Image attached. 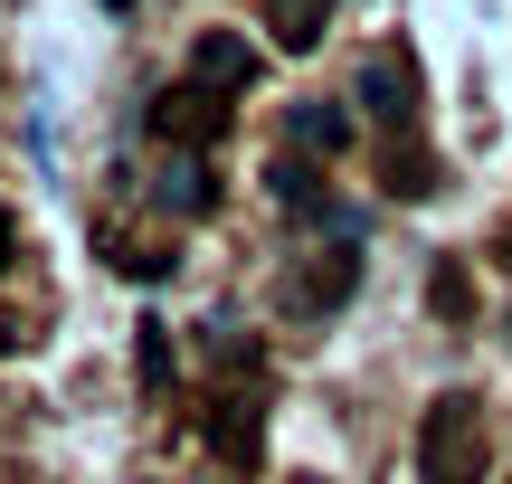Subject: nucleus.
I'll use <instances>...</instances> for the list:
<instances>
[{
    "instance_id": "1",
    "label": "nucleus",
    "mask_w": 512,
    "mask_h": 484,
    "mask_svg": "<svg viewBox=\"0 0 512 484\" xmlns=\"http://www.w3.org/2000/svg\"><path fill=\"white\" fill-rule=\"evenodd\" d=\"M494 437H484V399L475 390H437L418 409V484H484Z\"/></svg>"
},
{
    "instance_id": "2",
    "label": "nucleus",
    "mask_w": 512,
    "mask_h": 484,
    "mask_svg": "<svg viewBox=\"0 0 512 484\" xmlns=\"http://www.w3.org/2000/svg\"><path fill=\"white\" fill-rule=\"evenodd\" d=\"M152 133H162L171 152H219L228 143V95L200 86V76H181V86L152 95Z\"/></svg>"
},
{
    "instance_id": "3",
    "label": "nucleus",
    "mask_w": 512,
    "mask_h": 484,
    "mask_svg": "<svg viewBox=\"0 0 512 484\" xmlns=\"http://www.w3.org/2000/svg\"><path fill=\"white\" fill-rule=\"evenodd\" d=\"M351 285H361V247H351V238H332L323 257H304V266L285 276V314H342V304H351Z\"/></svg>"
},
{
    "instance_id": "4",
    "label": "nucleus",
    "mask_w": 512,
    "mask_h": 484,
    "mask_svg": "<svg viewBox=\"0 0 512 484\" xmlns=\"http://www.w3.org/2000/svg\"><path fill=\"white\" fill-rule=\"evenodd\" d=\"M361 105L380 114L389 133H418V57L408 48H370L361 57Z\"/></svg>"
},
{
    "instance_id": "5",
    "label": "nucleus",
    "mask_w": 512,
    "mask_h": 484,
    "mask_svg": "<svg viewBox=\"0 0 512 484\" xmlns=\"http://www.w3.org/2000/svg\"><path fill=\"white\" fill-rule=\"evenodd\" d=\"M266 190H275V209H285V219H313V228H332V238H351V209L332 200V181L313 171V152H285V162L266 171Z\"/></svg>"
},
{
    "instance_id": "6",
    "label": "nucleus",
    "mask_w": 512,
    "mask_h": 484,
    "mask_svg": "<svg viewBox=\"0 0 512 484\" xmlns=\"http://www.w3.org/2000/svg\"><path fill=\"white\" fill-rule=\"evenodd\" d=\"M351 133H361V124H351L342 95H304V105H285V143H294V152H323V162H342Z\"/></svg>"
},
{
    "instance_id": "7",
    "label": "nucleus",
    "mask_w": 512,
    "mask_h": 484,
    "mask_svg": "<svg viewBox=\"0 0 512 484\" xmlns=\"http://www.w3.org/2000/svg\"><path fill=\"white\" fill-rule=\"evenodd\" d=\"M190 76L219 86V95H247L256 86V48H247L238 29H200V38H190Z\"/></svg>"
},
{
    "instance_id": "8",
    "label": "nucleus",
    "mask_w": 512,
    "mask_h": 484,
    "mask_svg": "<svg viewBox=\"0 0 512 484\" xmlns=\"http://www.w3.org/2000/svg\"><path fill=\"white\" fill-rule=\"evenodd\" d=\"M152 200L181 209V219H209V209H219V171H209V152H171L162 181H152Z\"/></svg>"
},
{
    "instance_id": "9",
    "label": "nucleus",
    "mask_w": 512,
    "mask_h": 484,
    "mask_svg": "<svg viewBox=\"0 0 512 484\" xmlns=\"http://www.w3.org/2000/svg\"><path fill=\"white\" fill-rule=\"evenodd\" d=\"M209 447H219V466H256V456H266V418H256V399H219V409H209Z\"/></svg>"
},
{
    "instance_id": "10",
    "label": "nucleus",
    "mask_w": 512,
    "mask_h": 484,
    "mask_svg": "<svg viewBox=\"0 0 512 484\" xmlns=\"http://www.w3.org/2000/svg\"><path fill=\"white\" fill-rule=\"evenodd\" d=\"M256 10H266V29H275L285 57H313L323 29H332V0H256Z\"/></svg>"
},
{
    "instance_id": "11",
    "label": "nucleus",
    "mask_w": 512,
    "mask_h": 484,
    "mask_svg": "<svg viewBox=\"0 0 512 484\" xmlns=\"http://www.w3.org/2000/svg\"><path fill=\"white\" fill-rule=\"evenodd\" d=\"M171 371H181V352H171V323H162V314H143V323H133V380L162 399V390H171Z\"/></svg>"
},
{
    "instance_id": "12",
    "label": "nucleus",
    "mask_w": 512,
    "mask_h": 484,
    "mask_svg": "<svg viewBox=\"0 0 512 484\" xmlns=\"http://www.w3.org/2000/svg\"><path fill=\"white\" fill-rule=\"evenodd\" d=\"M427 304H437V323H465L475 314V285H465L456 257H437V276H427Z\"/></svg>"
},
{
    "instance_id": "13",
    "label": "nucleus",
    "mask_w": 512,
    "mask_h": 484,
    "mask_svg": "<svg viewBox=\"0 0 512 484\" xmlns=\"http://www.w3.org/2000/svg\"><path fill=\"white\" fill-rule=\"evenodd\" d=\"M209 352L219 361H256V342H238V323H209Z\"/></svg>"
},
{
    "instance_id": "14",
    "label": "nucleus",
    "mask_w": 512,
    "mask_h": 484,
    "mask_svg": "<svg viewBox=\"0 0 512 484\" xmlns=\"http://www.w3.org/2000/svg\"><path fill=\"white\" fill-rule=\"evenodd\" d=\"M10 247H19V238H10V209H0V266H10Z\"/></svg>"
}]
</instances>
